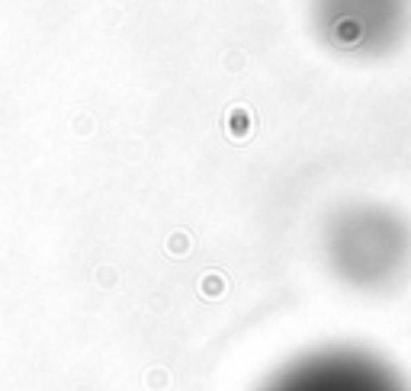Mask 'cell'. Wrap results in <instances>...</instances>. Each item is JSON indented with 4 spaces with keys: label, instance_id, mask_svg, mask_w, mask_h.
<instances>
[{
    "label": "cell",
    "instance_id": "1",
    "mask_svg": "<svg viewBox=\"0 0 411 391\" xmlns=\"http://www.w3.org/2000/svg\"><path fill=\"white\" fill-rule=\"evenodd\" d=\"M280 391H383L366 372H357L350 366H321L312 372L292 379Z\"/></svg>",
    "mask_w": 411,
    "mask_h": 391
}]
</instances>
